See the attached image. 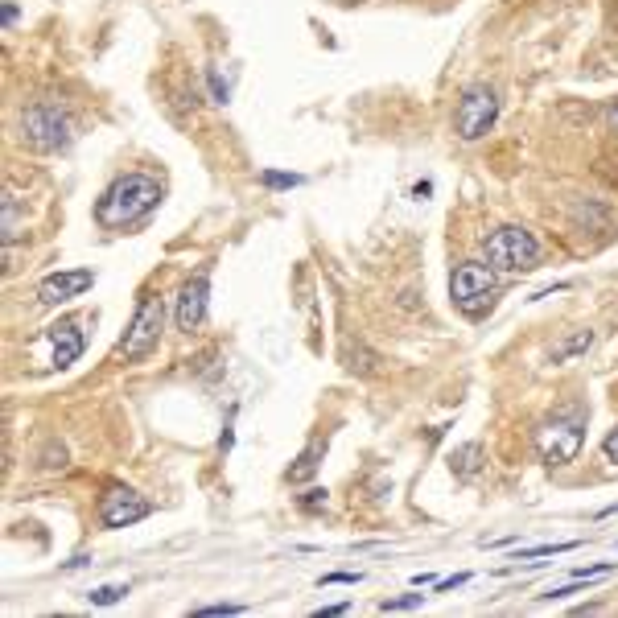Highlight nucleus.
Instances as JSON below:
<instances>
[{"label":"nucleus","mask_w":618,"mask_h":618,"mask_svg":"<svg viewBox=\"0 0 618 618\" xmlns=\"http://www.w3.org/2000/svg\"><path fill=\"white\" fill-rule=\"evenodd\" d=\"M161 182L149 178V174H120L108 190L99 194L95 202V223L103 231H124V227H136L145 223L157 206H161Z\"/></svg>","instance_id":"1"},{"label":"nucleus","mask_w":618,"mask_h":618,"mask_svg":"<svg viewBox=\"0 0 618 618\" xmlns=\"http://www.w3.org/2000/svg\"><path fill=\"white\" fill-rule=\"evenodd\" d=\"M21 141L33 153H62L66 145L75 141V120H71V112H66L58 99L42 95V99H33L29 108L21 112Z\"/></svg>","instance_id":"2"},{"label":"nucleus","mask_w":618,"mask_h":618,"mask_svg":"<svg viewBox=\"0 0 618 618\" xmlns=\"http://www.w3.org/2000/svg\"><path fill=\"white\" fill-rule=\"evenodd\" d=\"M450 301L454 309H462L466 318H483L495 305V268L483 260H466L454 268L450 277Z\"/></svg>","instance_id":"3"},{"label":"nucleus","mask_w":618,"mask_h":618,"mask_svg":"<svg viewBox=\"0 0 618 618\" xmlns=\"http://www.w3.org/2000/svg\"><path fill=\"white\" fill-rule=\"evenodd\" d=\"M161 330H165V297L157 293H145L141 305H136V314L120 338V355L128 363H141L157 351V342H161Z\"/></svg>","instance_id":"4"},{"label":"nucleus","mask_w":618,"mask_h":618,"mask_svg":"<svg viewBox=\"0 0 618 618\" xmlns=\"http://www.w3.org/2000/svg\"><path fill=\"white\" fill-rule=\"evenodd\" d=\"M536 260H540V244L532 231L507 223L487 235V264L495 272H528V268H536Z\"/></svg>","instance_id":"5"},{"label":"nucleus","mask_w":618,"mask_h":618,"mask_svg":"<svg viewBox=\"0 0 618 618\" xmlns=\"http://www.w3.org/2000/svg\"><path fill=\"white\" fill-rule=\"evenodd\" d=\"M536 454L544 466H569L577 462L581 445H586V421L581 417H553L536 429Z\"/></svg>","instance_id":"6"},{"label":"nucleus","mask_w":618,"mask_h":618,"mask_svg":"<svg viewBox=\"0 0 618 618\" xmlns=\"http://www.w3.org/2000/svg\"><path fill=\"white\" fill-rule=\"evenodd\" d=\"M499 120V95L495 87H466L458 99V112H454V132L462 141H483V136L495 128Z\"/></svg>","instance_id":"7"},{"label":"nucleus","mask_w":618,"mask_h":618,"mask_svg":"<svg viewBox=\"0 0 618 618\" xmlns=\"http://www.w3.org/2000/svg\"><path fill=\"white\" fill-rule=\"evenodd\" d=\"M153 515V503L141 495V491H132L124 483H112V487H103L99 495V524L108 528V532H120V528H132V524H141Z\"/></svg>","instance_id":"8"},{"label":"nucleus","mask_w":618,"mask_h":618,"mask_svg":"<svg viewBox=\"0 0 618 618\" xmlns=\"http://www.w3.org/2000/svg\"><path fill=\"white\" fill-rule=\"evenodd\" d=\"M206 309H211V264H202V268L194 272V277L182 281V289H178V305H174V326H178L182 334L202 330Z\"/></svg>","instance_id":"9"},{"label":"nucleus","mask_w":618,"mask_h":618,"mask_svg":"<svg viewBox=\"0 0 618 618\" xmlns=\"http://www.w3.org/2000/svg\"><path fill=\"white\" fill-rule=\"evenodd\" d=\"M95 285V272L91 268H71V272H50V277L38 285V301L42 305H66L83 297Z\"/></svg>","instance_id":"10"},{"label":"nucleus","mask_w":618,"mask_h":618,"mask_svg":"<svg viewBox=\"0 0 618 618\" xmlns=\"http://www.w3.org/2000/svg\"><path fill=\"white\" fill-rule=\"evenodd\" d=\"M46 338H50V363H54L58 371H66L71 363H79V355H83V347H87V338H83V330H79L75 318L54 322V326L46 330Z\"/></svg>","instance_id":"11"},{"label":"nucleus","mask_w":618,"mask_h":618,"mask_svg":"<svg viewBox=\"0 0 618 618\" xmlns=\"http://www.w3.org/2000/svg\"><path fill=\"white\" fill-rule=\"evenodd\" d=\"M326 450H330V437L326 433H318V437H309V445L297 454V462L285 470V478L293 487H301V483H309V478L318 474V466H322V458H326Z\"/></svg>","instance_id":"12"},{"label":"nucleus","mask_w":618,"mask_h":618,"mask_svg":"<svg viewBox=\"0 0 618 618\" xmlns=\"http://www.w3.org/2000/svg\"><path fill=\"white\" fill-rule=\"evenodd\" d=\"M590 347H594V330H573V334H565L561 342H553V351H548V363L561 367V363H569V359H577V355H586Z\"/></svg>","instance_id":"13"},{"label":"nucleus","mask_w":618,"mask_h":618,"mask_svg":"<svg viewBox=\"0 0 618 618\" xmlns=\"http://www.w3.org/2000/svg\"><path fill=\"white\" fill-rule=\"evenodd\" d=\"M450 470H454V478H474L478 470H483V445L478 441L458 445V450L450 454Z\"/></svg>","instance_id":"14"},{"label":"nucleus","mask_w":618,"mask_h":618,"mask_svg":"<svg viewBox=\"0 0 618 618\" xmlns=\"http://www.w3.org/2000/svg\"><path fill=\"white\" fill-rule=\"evenodd\" d=\"M342 367L355 371V375H375V367H380V355L367 351L363 342H347V347H342Z\"/></svg>","instance_id":"15"},{"label":"nucleus","mask_w":618,"mask_h":618,"mask_svg":"<svg viewBox=\"0 0 618 618\" xmlns=\"http://www.w3.org/2000/svg\"><path fill=\"white\" fill-rule=\"evenodd\" d=\"M260 182H264L268 190H297L305 178H301V174H281V169H264Z\"/></svg>","instance_id":"16"},{"label":"nucleus","mask_w":618,"mask_h":618,"mask_svg":"<svg viewBox=\"0 0 618 618\" xmlns=\"http://www.w3.org/2000/svg\"><path fill=\"white\" fill-rule=\"evenodd\" d=\"M326 503H330V491H326V487H309L305 495H297V507H301L305 515H318Z\"/></svg>","instance_id":"17"},{"label":"nucleus","mask_w":618,"mask_h":618,"mask_svg":"<svg viewBox=\"0 0 618 618\" xmlns=\"http://www.w3.org/2000/svg\"><path fill=\"white\" fill-rule=\"evenodd\" d=\"M244 602H219V606H198L194 618H231V614H244Z\"/></svg>","instance_id":"18"},{"label":"nucleus","mask_w":618,"mask_h":618,"mask_svg":"<svg viewBox=\"0 0 618 618\" xmlns=\"http://www.w3.org/2000/svg\"><path fill=\"white\" fill-rule=\"evenodd\" d=\"M42 470H66V445H58V441H50L46 450H42Z\"/></svg>","instance_id":"19"},{"label":"nucleus","mask_w":618,"mask_h":618,"mask_svg":"<svg viewBox=\"0 0 618 618\" xmlns=\"http://www.w3.org/2000/svg\"><path fill=\"white\" fill-rule=\"evenodd\" d=\"M124 594H128V586H99V590H91L87 598H91V606H116Z\"/></svg>","instance_id":"20"},{"label":"nucleus","mask_w":618,"mask_h":618,"mask_svg":"<svg viewBox=\"0 0 618 618\" xmlns=\"http://www.w3.org/2000/svg\"><path fill=\"white\" fill-rule=\"evenodd\" d=\"M577 548V540H565V544H540V548H524L520 557H553V553H573ZM515 557V561H520Z\"/></svg>","instance_id":"21"},{"label":"nucleus","mask_w":618,"mask_h":618,"mask_svg":"<svg viewBox=\"0 0 618 618\" xmlns=\"http://www.w3.org/2000/svg\"><path fill=\"white\" fill-rule=\"evenodd\" d=\"M421 602H425V594H404V598L380 602V610H384V614H392V610H412V606H421Z\"/></svg>","instance_id":"22"},{"label":"nucleus","mask_w":618,"mask_h":618,"mask_svg":"<svg viewBox=\"0 0 618 618\" xmlns=\"http://www.w3.org/2000/svg\"><path fill=\"white\" fill-rule=\"evenodd\" d=\"M206 83H211V103H219V108H223V103H227V83H223V75L211 71V75H206Z\"/></svg>","instance_id":"23"},{"label":"nucleus","mask_w":618,"mask_h":618,"mask_svg":"<svg viewBox=\"0 0 618 618\" xmlns=\"http://www.w3.org/2000/svg\"><path fill=\"white\" fill-rule=\"evenodd\" d=\"M355 581H363V573H326L322 586H355Z\"/></svg>","instance_id":"24"},{"label":"nucleus","mask_w":618,"mask_h":618,"mask_svg":"<svg viewBox=\"0 0 618 618\" xmlns=\"http://www.w3.org/2000/svg\"><path fill=\"white\" fill-rule=\"evenodd\" d=\"M602 454H606V462H614V466H618V425L606 433V441H602Z\"/></svg>","instance_id":"25"},{"label":"nucleus","mask_w":618,"mask_h":618,"mask_svg":"<svg viewBox=\"0 0 618 618\" xmlns=\"http://www.w3.org/2000/svg\"><path fill=\"white\" fill-rule=\"evenodd\" d=\"M466 581H470V573H454V577H441V581H437V594H450V590L466 586Z\"/></svg>","instance_id":"26"},{"label":"nucleus","mask_w":618,"mask_h":618,"mask_svg":"<svg viewBox=\"0 0 618 618\" xmlns=\"http://www.w3.org/2000/svg\"><path fill=\"white\" fill-rule=\"evenodd\" d=\"M347 610H351V602H334V606L314 610V618H334V614H347Z\"/></svg>","instance_id":"27"},{"label":"nucleus","mask_w":618,"mask_h":618,"mask_svg":"<svg viewBox=\"0 0 618 618\" xmlns=\"http://www.w3.org/2000/svg\"><path fill=\"white\" fill-rule=\"evenodd\" d=\"M0 21H5V29L17 25V5H13V0H5V13H0Z\"/></svg>","instance_id":"28"},{"label":"nucleus","mask_w":618,"mask_h":618,"mask_svg":"<svg viewBox=\"0 0 618 618\" xmlns=\"http://www.w3.org/2000/svg\"><path fill=\"white\" fill-rule=\"evenodd\" d=\"M83 565H91V557H87V553H79V557H71V561H66L62 569H83Z\"/></svg>","instance_id":"29"},{"label":"nucleus","mask_w":618,"mask_h":618,"mask_svg":"<svg viewBox=\"0 0 618 618\" xmlns=\"http://www.w3.org/2000/svg\"><path fill=\"white\" fill-rule=\"evenodd\" d=\"M610 120H614V124H618V103H614V108H610Z\"/></svg>","instance_id":"30"}]
</instances>
